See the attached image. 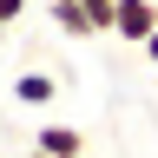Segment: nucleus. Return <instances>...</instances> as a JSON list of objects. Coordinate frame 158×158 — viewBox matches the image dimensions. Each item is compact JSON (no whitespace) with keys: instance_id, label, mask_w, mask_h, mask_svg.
Listing matches in <instances>:
<instances>
[{"instance_id":"nucleus-1","label":"nucleus","mask_w":158,"mask_h":158,"mask_svg":"<svg viewBox=\"0 0 158 158\" xmlns=\"http://www.w3.org/2000/svg\"><path fill=\"white\" fill-rule=\"evenodd\" d=\"M152 33H158V0H118V13H112V40L145 46Z\"/></svg>"},{"instance_id":"nucleus-2","label":"nucleus","mask_w":158,"mask_h":158,"mask_svg":"<svg viewBox=\"0 0 158 158\" xmlns=\"http://www.w3.org/2000/svg\"><path fill=\"white\" fill-rule=\"evenodd\" d=\"M33 152H46V158H86V132L79 125H40Z\"/></svg>"},{"instance_id":"nucleus-3","label":"nucleus","mask_w":158,"mask_h":158,"mask_svg":"<svg viewBox=\"0 0 158 158\" xmlns=\"http://www.w3.org/2000/svg\"><path fill=\"white\" fill-rule=\"evenodd\" d=\"M7 99H13V106H33V112H40V106H53V99H59V79H53V73H20L13 86H7Z\"/></svg>"},{"instance_id":"nucleus-4","label":"nucleus","mask_w":158,"mask_h":158,"mask_svg":"<svg viewBox=\"0 0 158 158\" xmlns=\"http://www.w3.org/2000/svg\"><path fill=\"white\" fill-rule=\"evenodd\" d=\"M46 13H53V27H59V33H73V40H86V33H99V27H92V13L79 7V0H53Z\"/></svg>"},{"instance_id":"nucleus-5","label":"nucleus","mask_w":158,"mask_h":158,"mask_svg":"<svg viewBox=\"0 0 158 158\" xmlns=\"http://www.w3.org/2000/svg\"><path fill=\"white\" fill-rule=\"evenodd\" d=\"M79 7L92 13V27H99V33H112V13H118V0H79Z\"/></svg>"},{"instance_id":"nucleus-6","label":"nucleus","mask_w":158,"mask_h":158,"mask_svg":"<svg viewBox=\"0 0 158 158\" xmlns=\"http://www.w3.org/2000/svg\"><path fill=\"white\" fill-rule=\"evenodd\" d=\"M20 13H27V0H0V27H13Z\"/></svg>"},{"instance_id":"nucleus-7","label":"nucleus","mask_w":158,"mask_h":158,"mask_svg":"<svg viewBox=\"0 0 158 158\" xmlns=\"http://www.w3.org/2000/svg\"><path fill=\"white\" fill-rule=\"evenodd\" d=\"M138 53H145V59H152V66H158V33H152V40H145V46H138Z\"/></svg>"},{"instance_id":"nucleus-8","label":"nucleus","mask_w":158,"mask_h":158,"mask_svg":"<svg viewBox=\"0 0 158 158\" xmlns=\"http://www.w3.org/2000/svg\"><path fill=\"white\" fill-rule=\"evenodd\" d=\"M27 158H46V152H27Z\"/></svg>"},{"instance_id":"nucleus-9","label":"nucleus","mask_w":158,"mask_h":158,"mask_svg":"<svg viewBox=\"0 0 158 158\" xmlns=\"http://www.w3.org/2000/svg\"><path fill=\"white\" fill-rule=\"evenodd\" d=\"M0 33H7V27H0Z\"/></svg>"}]
</instances>
